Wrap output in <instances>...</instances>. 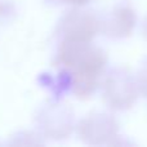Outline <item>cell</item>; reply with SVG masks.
<instances>
[{"label": "cell", "instance_id": "1", "mask_svg": "<svg viewBox=\"0 0 147 147\" xmlns=\"http://www.w3.org/2000/svg\"><path fill=\"white\" fill-rule=\"evenodd\" d=\"M54 65L67 76L70 92L84 101L99 88L107 66V56L92 41H61Z\"/></svg>", "mask_w": 147, "mask_h": 147}, {"label": "cell", "instance_id": "2", "mask_svg": "<svg viewBox=\"0 0 147 147\" xmlns=\"http://www.w3.org/2000/svg\"><path fill=\"white\" fill-rule=\"evenodd\" d=\"M101 80L102 99L105 105L114 111L132 109L141 96L137 78L125 67H115Z\"/></svg>", "mask_w": 147, "mask_h": 147}, {"label": "cell", "instance_id": "3", "mask_svg": "<svg viewBox=\"0 0 147 147\" xmlns=\"http://www.w3.org/2000/svg\"><path fill=\"white\" fill-rule=\"evenodd\" d=\"M79 140L86 145H112L119 138V123L114 115L93 111L80 119L75 125Z\"/></svg>", "mask_w": 147, "mask_h": 147}, {"label": "cell", "instance_id": "4", "mask_svg": "<svg viewBox=\"0 0 147 147\" xmlns=\"http://www.w3.org/2000/svg\"><path fill=\"white\" fill-rule=\"evenodd\" d=\"M36 125L43 137L53 141L66 140L75 129V115L69 105L52 102L38 112Z\"/></svg>", "mask_w": 147, "mask_h": 147}, {"label": "cell", "instance_id": "5", "mask_svg": "<svg viewBox=\"0 0 147 147\" xmlns=\"http://www.w3.org/2000/svg\"><path fill=\"white\" fill-rule=\"evenodd\" d=\"M99 18L81 8L65 13L57 23L56 32L61 41H92L99 32Z\"/></svg>", "mask_w": 147, "mask_h": 147}, {"label": "cell", "instance_id": "6", "mask_svg": "<svg viewBox=\"0 0 147 147\" xmlns=\"http://www.w3.org/2000/svg\"><path fill=\"white\" fill-rule=\"evenodd\" d=\"M99 23V32L106 38L120 40L132 35L137 25V14L130 5L120 4L111 8Z\"/></svg>", "mask_w": 147, "mask_h": 147}, {"label": "cell", "instance_id": "7", "mask_svg": "<svg viewBox=\"0 0 147 147\" xmlns=\"http://www.w3.org/2000/svg\"><path fill=\"white\" fill-rule=\"evenodd\" d=\"M136 78H137V83H138V86H140L141 94L147 97V59L140 67Z\"/></svg>", "mask_w": 147, "mask_h": 147}, {"label": "cell", "instance_id": "8", "mask_svg": "<svg viewBox=\"0 0 147 147\" xmlns=\"http://www.w3.org/2000/svg\"><path fill=\"white\" fill-rule=\"evenodd\" d=\"M57 3H61V4H69L74 5V7H81V5L86 4L89 0H54Z\"/></svg>", "mask_w": 147, "mask_h": 147}, {"label": "cell", "instance_id": "9", "mask_svg": "<svg viewBox=\"0 0 147 147\" xmlns=\"http://www.w3.org/2000/svg\"><path fill=\"white\" fill-rule=\"evenodd\" d=\"M143 35H145V38L147 39V17L145 18V21H143Z\"/></svg>", "mask_w": 147, "mask_h": 147}]
</instances>
